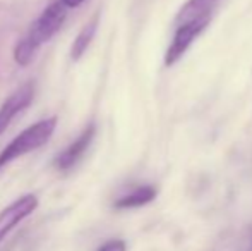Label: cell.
<instances>
[{"label": "cell", "instance_id": "cell-10", "mask_svg": "<svg viewBox=\"0 0 252 251\" xmlns=\"http://www.w3.org/2000/svg\"><path fill=\"white\" fill-rule=\"evenodd\" d=\"M98 251H127V245L122 239H112V241H106L105 245H101Z\"/></svg>", "mask_w": 252, "mask_h": 251}, {"label": "cell", "instance_id": "cell-2", "mask_svg": "<svg viewBox=\"0 0 252 251\" xmlns=\"http://www.w3.org/2000/svg\"><path fill=\"white\" fill-rule=\"evenodd\" d=\"M57 122H59V117L52 115V117L41 119V121L34 122V124H31L30 127H26L23 133L17 134V136L0 151V172H2L3 167L12 164V162L17 160L19 157L45 146V144L50 141L53 133H55Z\"/></svg>", "mask_w": 252, "mask_h": 251}, {"label": "cell", "instance_id": "cell-8", "mask_svg": "<svg viewBox=\"0 0 252 251\" xmlns=\"http://www.w3.org/2000/svg\"><path fill=\"white\" fill-rule=\"evenodd\" d=\"M98 23H100V12L94 14V17H91V19L84 24L83 30H81L79 35L76 36L72 47H70V59H72L74 62L79 61V59L86 54L88 48H90L91 41H93L94 35H96Z\"/></svg>", "mask_w": 252, "mask_h": 251}, {"label": "cell", "instance_id": "cell-4", "mask_svg": "<svg viewBox=\"0 0 252 251\" xmlns=\"http://www.w3.org/2000/svg\"><path fill=\"white\" fill-rule=\"evenodd\" d=\"M94 134H96V126L93 122H90L84 131L69 144L67 148H63L59 155L53 160V167L60 172H67L70 171L72 167H76L77 164L81 162V158L84 157V153L88 151V148L91 146L94 140Z\"/></svg>", "mask_w": 252, "mask_h": 251}, {"label": "cell", "instance_id": "cell-7", "mask_svg": "<svg viewBox=\"0 0 252 251\" xmlns=\"http://www.w3.org/2000/svg\"><path fill=\"white\" fill-rule=\"evenodd\" d=\"M221 0H187L182 5V9L177 12L175 24L177 28L184 26V24L194 23V21L201 19H209L211 21L213 12L216 10V7L220 5Z\"/></svg>", "mask_w": 252, "mask_h": 251}, {"label": "cell", "instance_id": "cell-9", "mask_svg": "<svg viewBox=\"0 0 252 251\" xmlns=\"http://www.w3.org/2000/svg\"><path fill=\"white\" fill-rule=\"evenodd\" d=\"M158 194V189L155 186H141V188H136L130 193L124 194L122 198L113 203V207L117 210H127V208H139V207H144V205L151 203L153 200L156 198Z\"/></svg>", "mask_w": 252, "mask_h": 251}, {"label": "cell", "instance_id": "cell-6", "mask_svg": "<svg viewBox=\"0 0 252 251\" xmlns=\"http://www.w3.org/2000/svg\"><path fill=\"white\" fill-rule=\"evenodd\" d=\"M38 208V198L34 194H24L17 198L14 203L5 207L0 212V243L3 241L7 234L16 227L19 222H23L26 217H30Z\"/></svg>", "mask_w": 252, "mask_h": 251}, {"label": "cell", "instance_id": "cell-3", "mask_svg": "<svg viewBox=\"0 0 252 251\" xmlns=\"http://www.w3.org/2000/svg\"><path fill=\"white\" fill-rule=\"evenodd\" d=\"M34 98V83L28 81V83L21 84L16 91L9 95L5 98L2 105H0V136L7 131V127L10 126V122L24 112L31 105Z\"/></svg>", "mask_w": 252, "mask_h": 251}, {"label": "cell", "instance_id": "cell-1", "mask_svg": "<svg viewBox=\"0 0 252 251\" xmlns=\"http://www.w3.org/2000/svg\"><path fill=\"white\" fill-rule=\"evenodd\" d=\"M67 10L69 9L60 0H55L50 5L45 7L40 17L33 21L28 33L17 41L16 48H14V61H16L17 66L26 67L33 62L36 52L48 40H52L60 31V28L63 26L67 19Z\"/></svg>", "mask_w": 252, "mask_h": 251}, {"label": "cell", "instance_id": "cell-11", "mask_svg": "<svg viewBox=\"0 0 252 251\" xmlns=\"http://www.w3.org/2000/svg\"><path fill=\"white\" fill-rule=\"evenodd\" d=\"M60 2H62L63 5L67 7V9H76V7H79L81 3L84 2V0H60Z\"/></svg>", "mask_w": 252, "mask_h": 251}, {"label": "cell", "instance_id": "cell-5", "mask_svg": "<svg viewBox=\"0 0 252 251\" xmlns=\"http://www.w3.org/2000/svg\"><path fill=\"white\" fill-rule=\"evenodd\" d=\"M209 19H201V21H194V23L184 24L179 26L175 31V36H173L170 47L166 48L165 54V66L172 67L173 64L179 62V59L189 50V47L192 45V41L202 33V31L208 28Z\"/></svg>", "mask_w": 252, "mask_h": 251}]
</instances>
